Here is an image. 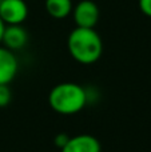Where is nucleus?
<instances>
[{
    "label": "nucleus",
    "mask_w": 151,
    "mask_h": 152,
    "mask_svg": "<svg viewBox=\"0 0 151 152\" xmlns=\"http://www.w3.org/2000/svg\"><path fill=\"white\" fill-rule=\"evenodd\" d=\"M45 11L54 19H64L72 12L71 0H45Z\"/></svg>",
    "instance_id": "obj_8"
},
{
    "label": "nucleus",
    "mask_w": 151,
    "mask_h": 152,
    "mask_svg": "<svg viewBox=\"0 0 151 152\" xmlns=\"http://www.w3.org/2000/svg\"><path fill=\"white\" fill-rule=\"evenodd\" d=\"M18 74V60L13 51L0 47V84H10Z\"/></svg>",
    "instance_id": "obj_7"
},
{
    "label": "nucleus",
    "mask_w": 151,
    "mask_h": 152,
    "mask_svg": "<svg viewBox=\"0 0 151 152\" xmlns=\"http://www.w3.org/2000/svg\"><path fill=\"white\" fill-rule=\"evenodd\" d=\"M70 55L80 64L98 61L103 52V43L94 28H74L67 40Z\"/></svg>",
    "instance_id": "obj_1"
},
{
    "label": "nucleus",
    "mask_w": 151,
    "mask_h": 152,
    "mask_svg": "<svg viewBox=\"0 0 151 152\" xmlns=\"http://www.w3.org/2000/svg\"><path fill=\"white\" fill-rule=\"evenodd\" d=\"M28 16V7L24 0H1L0 19L5 26L23 24Z\"/></svg>",
    "instance_id": "obj_4"
},
{
    "label": "nucleus",
    "mask_w": 151,
    "mask_h": 152,
    "mask_svg": "<svg viewBox=\"0 0 151 152\" xmlns=\"http://www.w3.org/2000/svg\"><path fill=\"white\" fill-rule=\"evenodd\" d=\"M68 139H70V137L67 136L66 134H59V135H56V136H55V139H54V143L56 144V147H59L62 150V148L64 147V144L68 142Z\"/></svg>",
    "instance_id": "obj_11"
},
{
    "label": "nucleus",
    "mask_w": 151,
    "mask_h": 152,
    "mask_svg": "<svg viewBox=\"0 0 151 152\" xmlns=\"http://www.w3.org/2000/svg\"><path fill=\"white\" fill-rule=\"evenodd\" d=\"M48 103L52 111L60 115H75L84 108L87 94L76 83H60L50 91Z\"/></svg>",
    "instance_id": "obj_2"
},
{
    "label": "nucleus",
    "mask_w": 151,
    "mask_h": 152,
    "mask_svg": "<svg viewBox=\"0 0 151 152\" xmlns=\"http://www.w3.org/2000/svg\"><path fill=\"white\" fill-rule=\"evenodd\" d=\"M28 42V34L21 27V24L16 26H5L4 32H3L1 43L5 48L11 51H18L23 48Z\"/></svg>",
    "instance_id": "obj_6"
},
{
    "label": "nucleus",
    "mask_w": 151,
    "mask_h": 152,
    "mask_svg": "<svg viewBox=\"0 0 151 152\" xmlns=\"http://www.w3.org/2000/svg\"><path fill=\"white\" fill-rule=\"evenodd\" d=\"M72 16L79 28H95L99 21V7L92 0H82L72 8Z\"/></svg>",
    "instance_id": "obj_3"
},
{
    "label": "nucleus",
    "mask_w": 151,
    "mask_h": 152,
    "mask_svg": "<svg viewBox=\"0 0 151 152\" xmlns=\"http://www.w3.org/2000/svg\"><path fill=\"white\" fill-rule=\"evenodd\" d=\"M139 10L142 13L151 18V0H139Z\"/></svg>",
    "instance_id": "obj_10"
},
{
    "label": "nucleus",
    "mask_w": 151,
    "mask_h": 152,
    "mask_svg": "<svg viewBox=\"0 0 151 152\" xmlns=\"http://www.w3.org/2000/svg\"><path fill=\"white\" fill-rule=\"evenodd\" d=\"M102 147L99 140L92 135L82 134L70 137L60 152H100Z\"/></svg>",
    "instance_id": "obj_5"
},
{
    "label": "nucleus",
    "mask_w": 151,
    "mask_h": 152,
    "mask_svg": "<svg viewBox=\"0 0 151 152\" xmlns=\"http://www.w3.org/2000/svg\"><path fill=\"white\" fill-rule=\"evenodd\" d=\"M4 28H5V24L3 23V20L0 19V44H1V37H3V32H4Z\"/></svg>",
    "instance_id": "obj_12"
},
{
    "label": "nucleus",
    "mask_w": 151,
    "mask_h": 152,
    "mask_svg": "<svg viewBox=\"0 0 151 152\" xmlns=\"http://www.w3.org/2000/svg\"><path fill=\"white\" fill-rule=\"evenodd\" d=\"M12 94L8 84H0V107H5L10 104Z\"/></svg>",
    "instance_id": "obj_9"
}]
</instances>
